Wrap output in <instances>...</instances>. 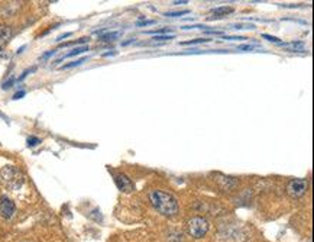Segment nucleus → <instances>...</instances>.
Wrapping results in <instances>:
<instances>
[{
	"label": "nucleus",
	"instance_id": "nucleus-1",
	"mask_svg": "<svg viewBox=\"0 0 314 242\" xmlns=\"http://www.w3.org/2000/svg\"><path fill=\"white\" fill-rule=\"evenodd\" d=\"M149 200L159 213H162L165 216H174L178 212L177 199L172 194L165 193L162 190H152L149 193Z\"/></svg>",
	"mask_w": 314,
	"mask_h": 242
},
{
	"label": "nucleus",
	"instance_id": "nucleus-2",
	"mask_svg": "<svg viewBox=\"0 0 314 242\" xmlns=\"http://www.w3.org/2000/svg\"><path fill=\"white\" fill-rule=\"evenodd\" d=\"M25 183L23 173L15 166H4L0 170V184L9 190H19Z\"/></svg>",
	"mask_w": 314,
	"mask_h": 242
},
{
	"label": "nucleus",
	"instance_id": "nucleus-3",
	"mask_svg": "<svg viewBox=\"0 0 314 242\" xmlns=\"http://www.w3.org/2000/svg\"><path fill=\"white\" fill-rule=\"evenodd\" d=\"M187 229H188V234L193 238L200 240V238H203L204 235L207 234V231H209V222L204 218L196 216V218H193V219L188 221Z\"/></svg>",
	"mask_w": 314,
	"mask_h": 242
},
{
	"label": "nucleus",
	"instance_id": "nucleus-4",
	"mask_svg": "<svg viewBox=\"0 0 314 242\" xmlns=\"http://www.w3.org/2000/svg\"><path fill=\"white\" fill-rule=\"evenodd\" d=\"M307 188H309L307 180H304V179H296V180H291V182L288 183V186H287V193H288L290 197L298 199V197H301V196L307 191Z\"/></svg>",
	"mask_w": 314,
	"mask_h": 242
},
{
	"label": "nucleus",
	"instance_id": "nucleus-5",
	"mask_svg": "<svg viewBox=\"0 0 314 242\" xmlns=\"http://www.w3.org/2000/svg\"><path fill=\"white\" fill-rule=\"evenodd\" d=\"M15 212H16L15 203L7 196H1L0 197V216L4 219H10V218H13Z\"/></svg>",
	"mask_w": 314,
	"mask_h": 242
},
{
	"label": "nucleus",
	"instance_id": "nucleus-6",
	"mask_svg": "<svg viewBox=\"0 0 314 242\" xmlns=\"http://www.w3.org/2000/svg\"><path fill=\"white\" fill-rule=\"evenodd\" d=\"M114 182H116V184L122 191H125V193L133 191V183L130 182L129 177H126L125 174H116L114 176Z\"/></svg>",
	"mask_w": 314,
	"mask_h": 242
},
{
	"label": "nucleus",
	"instance_id": "nucleus-7",
	"mask_svg": "<svg viewBox=\"0 0 314 242\" xmlns=\"http://www.w3.org/2000/svg\"><path fill=\"white\" fill-rule=\"evenodd\" d=\"M12 38V29L9 26H0V47L6 45L9 39Z\"/></svg>",
	"mask_w": 314,
	"mask_h": 242
},
{
	"label": "nucleus",
	"instance_id": "nucleus-8",
	"mask_svg": "<svg viewBox=\"0 0 314 242\" xmlns=\"http://www.w3.org/2000/svg\"><path fill=\"white\" fill-rule=\"evenodd\" d=\"M213 15H216L214 18H222V16H226L229 13L233 12V7H227V6H222V7H214L213 10Z\"/></svg>",
	"mask_w": 314,
	"mask_h": 242
},
{
	"label": "nucleus",
	"instance_id": "nucleus-9",
	"mask_svg": "<svg viewBox=\"0 0 314 242\" xmlns=\"http://www.w3.org/2000/svg\"><path fill=\"white\" fill-rule=\"evenodd\" d=\"M122 35V32H117V31H113V32H107L105 35L100 37V41H105V42H110V41H116L117 38Z\"/></svg>",
	"mask_w": 314,
	"mask_h": 242
},
{
	"label": "nucleus",
	"instance_id": "nucleus-10",
	"mask_svg": "<svg viewBox=\"0 0 314 242\" xmlns=\"http://www.w3.org/2000/svg\"><path fill=\"white\" fill-rule=\"evenodd\" d=\"M282 47H287L293 51H303L304 50V44L303 42H290V44H281Z\"/></svg>",
	"mask_w": 314,
	"mask_h": 242
},
{
	"label": "nucleus",
	"instance_id": "nucleus-11",
	"mask_svg": "<svg viewBox=\"0 0 314 242\" xmlns=\"http://www.w3.org/2000/svg\"><path fill=\"white\" fill-rule=\"evenodd\" d=\"M86 51H89V47H78V48H75V50H73L71 53H68L67 56H64L65 58H70V57H75V56H78V54H83V53H86Z\"/></svg>",
	"mask_w": 314,
	"mask_h": 242
},
{
	"label": "nucleus",
	"instance_id": "nucleus-12",
	"mask_svg": "<svg viewBox=\"0 0 314 242\" xmlns=\"http://www.w3.org/2000/svg\"><path fill=\"white\" fill-rule=\"evenodd\" d=\"M190 13V10H175V12H166L165 16H169V18H178V16H183V15H187Z\"/></svg>",
	"mask_w": 314,
	"mask_h": 242
},
{
	"label": "nucleus",
	"instance_id": "nucleus-13",
	"mask_svg": "<svg viewBox=\"0 0 314 242\" xmlns=\"http://www.w3.org/2000/svg\"><path fill=\"white\" fill-rule=\"evenodd\" d=\"M210 39H206V38H199V39H191V41H187V42H181V45H194V44H203V42H209Z\"/></svg>",
	"mask_w": 314,
	"mask_h": 242
},
{
	"label": "nucleus",
	"instance_id": "nucleus-14",
	"mask_svg": "<svg viewBox=\"0 0 314 242\" xmlns=\"http://www.w3.org/2000/svg\"><path fill=\"white\" fill-rule=\"evenodd\" d=\"M86 60H87V58H80V60H77V61H73V62H70V64H65V65H62V68H71V67H77V65L83 64Z\"/></svg>",
	"mask_w": 314,
	"mask_h": 242
},
{
	"label": "nucleus",
	"instance_id": "nucleus-15",
	"mask_svg": "<svg viewBox=\"0 0 314 242\" xmlns=\"http://www.w3.org/2000/svg\"><path fill=\"white\" fill-rule=\"evenodd\" d=\"M38 144H41V139L35 136H29L28 138V147H37Z\"/></svg>",
	"mask_w": 314,
	"mask_h": 242
},
{
	"label": "nucleus",
	"instance_id": "nucleus-16",
	"mask_svg": "<svg viewBox=\"0 0 314 242\" xmlns=\"http://www.w3.org/2000/svg\"><path fill=\"white\" fill-rule=\"evenodd\" d=\"M154 41H169V39H174V35H155L152 38Z\"/></svg>",
	"mask_w": 314,
	"mask_h": 242
},
{
	"label": "nucleus",
	"instance_id": "nucleus-17",
	"mask_svg": "<svg viewBox=\"0 0 314 242\" xmlns=\"http://www.w3.org/2000/svg\"><path fill=\"white\" fill-rule=\"evenodd\" d=\"M166 32H171V29L164 28V29H158V31H148L147 34H149V35H159V34H166Z\"/></svg>",
	"mask_w": 314,
	"mask_h": 242
},
{
	"label": "nucleus",
	"instance_id": "nucleus-18",
	"mask_svg": "<svg viewBox=\"0 0 314 242\" xmlns=\"http://www.w3.org/2000/svg\"><path fill=\"white\" fill-rule=\"evenodd\" d=\"M13 83H15V78L12 77V78H9L7 81H4V83H3V89H4V90H6V89H10Z\"/></svg>",
	"mask_w": 314,
	"mask_h": 242
},
{
	"label": "nucleus",
	"instance_id": "nucleus-19",
	"mask_svg": "<svg viewBox=\"0 0 314 242\" xmlns=\"http://www.w3.org/2000/svg\"><path fill=\"white\" fill-rule=\"evenodd\" d=\"M263 38H265V39H268V41H271V42H275V44H279V45L282 44V42H281V41H279L278 38L271 37V35H266V34H263Z\"/></svg>",
	"mask_w": 314,
	"mask_h": 242
},
{
	"label": "nucleus",
	"instance_id": "nucleus-20",
	"mask_svg": "<svg viewBox=\"0 0 314 242\" xmlns=\"http://www.w3.org/2000/svg\"><path fill=\"white\" fill-rule=\"evenodd\" d=\"M154 23H155V20H141L136 25L138 26H148V25H154Z\"/></svg>",
	"mask_w": 314,
	"mask_h": 242
},
{
	"label": "nucleus",
	"instance_id": "nucleus-21",
	"mask_svg": "<svg viewBox=\"0 0 314 242\" xmlns=\"http://www.w3.org/2000/svg\"><path fill=\"white\" fill-rule=\"evenodd\" d=\"M255 47H257V45H251V44H249V45H239V47H238V50H239V51H242V50L251 51V50H254Z\"/></svg>",
	"mask_w": 314,
	"mask_h": 242
},
{
	"label": "nucleus",
	"instance_id": "nucleus-22",
	"mask_svg": "<svg viewBox=\"0 0 314 242\" xmlns=\"http://www.w3.org/2000/svg\"><path fill=\"white\" fill-rule=\"evenodd\" d=\"M23 96H25V90H20V92H18V93L13 96V99H15V100H18V99H22Z\"/></svg>",
	"mask_w": 314,
	"mask_h": 242
},
{
	"label": "nucleus",
	"instance_id": "nucleus-23",
	"mask_svg": "<svg viewBox=\"0 0 314 242\" xmlns=\"http://www.w3.org/2000/svg\"><path fill=\"white\" fill-rule=\"evenodd\" d=\"M34 70H35V68H31V70H26V71H25V73H23V74L20 75V77H19V81H22V80H23V78H25V77H26V75L29 74V73H31V71H34Z\"/></svg>",
	"mask_w": 314,
	"mask_h": 242
},
{
	"label": "nucleus",
	"instance_id": "nucleus-24",
	"mask_svg": "<svg viewBox=\"0 0 314 242\" xmlns=\"http://www.w3.org/2000/svg\"><path fill=\"white\" fill-rule=\"evenodd\" d=\"M55 54V51H50V53H47V54H44V56L41 57L42 60H47V58H50L51 56H54Z\"/></svg>",
	"mask_w": 314,
	"mask_h": 242
},
{
	"label": "nucleus",
	"instance_id": "nucleus-25",
	"mask_svg": "<svg viewBox=\"0 0 314 242\" xmlns=\"http://www.w3.org/2000/svg\"><path fill=\"white\" fill-rule=\"evenodd\" d=\"M67 37H71V34H70V32H67V34H64V35L58 37V39H56V41H62L64 38H67Z\"/></svg>",
	"mask_w": 314,
	"mask_h": 242
},
{
	"label": "nucleus",
	"instance_id": "nucleus-26",
	"mask_svg": "<svg viewBox=\"0 0 314 242\" xmlns=\"http://www.w3.org/2000/svg\"><path fill=\"white\" fill-rule=\"evenodd\" d=\"M187 1H174V4H185Z\"/></svg>",
	"mask_w": 314,
	"mask_h": 242
},
{
	"label": "nucleus",
	"instance_id": "nucleus-27",
	"mask_svg": "<svg viewBox=\"0 0 314 242\" xmlns=\"http://www.w3.org/2000/svg\"><path fill=\"white\" fill-rule=\"evenodd\" d=\"M0 54H1V47H0Z\"/></svg>",
	"mask_w": 314,
	"mask_h": 242
}]
</instances>
